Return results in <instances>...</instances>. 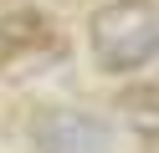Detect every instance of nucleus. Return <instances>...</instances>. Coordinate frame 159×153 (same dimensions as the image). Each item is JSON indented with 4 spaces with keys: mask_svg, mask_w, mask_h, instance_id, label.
<instances>
[{
    "mask_svg": "<svg viewBox=\"0 0 159 153\" xmlns=\"http://www.w3.org/2000/svg\"><path fill=\"white\" fill-rule=\"evenodd\" d=\"M41 41H46V15L41 10H5L0 15V71L11 61H21L31 46H41Z\"/></svg>",
    "mask_w": 159,
    "mask_h": 153,
    "instance_id": "7ed1b4c3",
    "label": "nucleus"
},
{
    "mask_svg": "<svg viewBox=\"0 0 159 153\" xmlns=\"http://www.w3.org/2000/svg\"><path fill=\"white\" fill-rule=\"evenodd\" d=\"M87 46L93 61L113 77L149 66V56L159 51V10L154 0H108L87 20Z\"/></svg>",
    "mask_w": 159,
    "mask_h": 153,
    "instance_id": "f257e3e1",
    "label": "nucleus"
},
{
    "mask_svg": "<svg viewBox=\"0 0 159 153\" xmlns=\"http://www.w3.org/2000/svg\"><path fill=\"white\" fill-rule=\"evenodd\" d=\"M128 107H134V128H139V133H149V128H154V117L144 112V107H149V87H139L134 97H128Z\"/></svg>",
    "mask_w": 159,
    "mask_h": 153,
    "instance_id": "20e7f679",
    "label": "nucleus"
},
{
    "mask_svg": "<svg viewBox=\"0 0 159 153\" xmlns=\"http://www.w3.org/2000/svg\"><path fill=\"white\" fill-rule=\"evenodd\" d=\"M31 143L36 153H113V128L98 112L52 107L31 122Z\"/></svg>",
    "mask_w": 159,
    "mask_h": 153,
    "instance_id": "f03ea898",
    "label": "nucleus"
}]
</instances>
